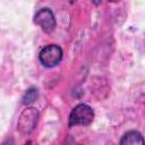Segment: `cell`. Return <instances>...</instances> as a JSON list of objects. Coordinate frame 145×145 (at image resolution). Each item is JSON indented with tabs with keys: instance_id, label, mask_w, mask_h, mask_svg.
<instances>
[{
	"instance_id": "cell-1",
	"label": "cell",
	"mask_w": 145,
	"mask_h": 145,
	"mask_svg": "<svg viewBox=\"0 0 145 145\" xmlns=\"http://www.w3.org/2000/svg\"><path fill=\"white\" fill-rule=\"evenodd\" d=\"M94 119V111L87 104L76 105L69 116V126H88Z\"/></svg>"
},
{
	"instance_id": "cell-2",
	"label": "cell",
	"mask_w": 145,
	"mask_h": 145,
	"mask_svg": "<svg viewBox=\"0 0 145 145\" xmlns=\"http://www.w3.org/2000/svg\"><path fill=\"white\" fill-rule=\"evenodd\" d=\"M62 49L57 45V44H49L44 46L40 53H39V59L40 62L48 68H52L57 66L61 59H62Z\"/></svg>"
},
{
	"instance_id": "cell-3",
	"label": "cell",
	"mask_w": 145,
	"mask_h": 145,
	"mask_svg": "<svg viewBox=\"0 0 145 145\" xmlns=\"http://www.w3.org/2000/svg\"><path fill=\"white\" fill-rule=\"evenodd\" d=\"M37 119H39V112L34 108L25 109L22 112L18 119V122H17L18 130L24 135L32 133L37 123Z\"/></svg>"
},
{
	"instance_id": "cell-4",
	"label": "cell",
	"mask_w": 145,
	"mask_h": 145,
	"mask_svg": "<svg viewBox=\"0 0 145 145\" xmlns=\"http://www.w3.org/2000/svg\"><path fill=\"white\" fill-rule=\"evenodd\" d=\"M34 23L39 25L43 32L51 33L56 28V18L54 14L49 8H42L40 9L35 16H34Z\"/></svg>"
},
{
	"instance_id": "cell-5",
	"label": "cell",
	"mask_w": 145,
	"mask_h": 145,
	"mask_svg": "<svg viewBox=\"0 0 145 145\" xmlns=\"http://www.w3.org/2000/svg\"><path fill=\"white\" fill-rule=\"evenodd\" d=\"M120 144L121 145H127V144H145V140L143 138V136L140 135L139 131L136 130H130L127 131L122 138L120 139Z\"/></svg>"
},
{
	"instance_id": "cell-6",
	"label": "cell",
	"mask_w": 145,
	"mask_h": 145,
	"mask_svg": "<svg viewBox=\"0 0 145 145\" xmlns=\"http://www.w3.org/2000/svg\"><path fill=\"white\" fill-rule=\"evenodd\" d=\"M37 96H39V89L37 88H35V87H31V88H28L26 92H25V94H24V96H23V104H25V105H29V104H32L33 102H35L36 101V99H37Z\"/></svg>"
},
{
	"instance_id": "cell-7",
	"label": "cell",
	"mask_w": 145,
	"mask_h": 145,
	"mask_svg": "<svg viewBox=\"0 0 145 145\" xmlns=\"http://www.w3.org/2000/svg\"><path fill=\"white\" fill-rule=\"evenodd\" d=\"M92 1H93V3H94V5H96V6L101 3V0H92Z\"/></svg>"
},
{
	"instance_id": "cell-8",
	"label": "cell",
	"mask_w": 145,
	"mask_h": 145,
	"mask_svg": "<svg viewBox=\"0 0 145 145\" xmlns=\"http://www.w3.org/2000/svg\"><path fill=\"white\" fill-rule=\"evenodd\" d=\"M109 1H111V2H117V1H120V0H109Z\"/></svg>"
},
{
	"instance_id": "cell-9",
	"label": "cell",
	"mask_w": 145,
	"mask_h": 145,
	"mask_svg": "<svg viewBox=\"0 0 145 145\" xmlns=\"http://www.w3.org/2000/svg\"><path fill=\"white\" fill-rule=\"evenodd\" d=\"M70 1H71V2H72V1H75V0H70Z\"/></svg>"
}]
</instances>
